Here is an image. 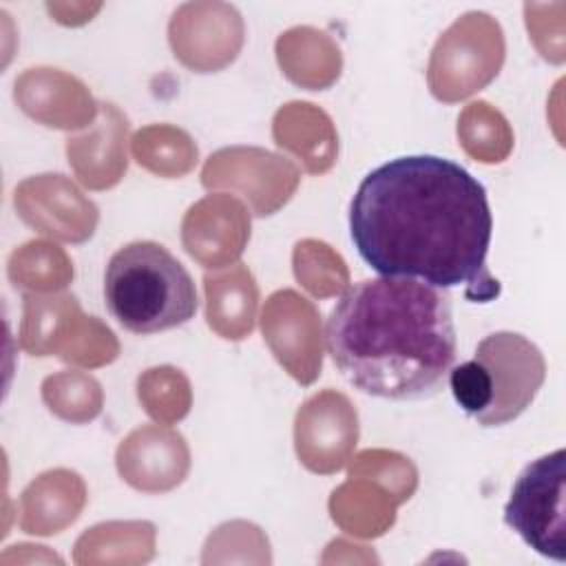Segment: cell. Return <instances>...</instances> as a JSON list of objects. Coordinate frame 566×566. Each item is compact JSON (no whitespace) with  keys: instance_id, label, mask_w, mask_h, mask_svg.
<instances>
[{"instance_id":"1","label":"cell","mask_w":566,"mask_h":566,"mask_svg":"<svg viewBox=\"0 0 566 566\" xmlns=\"http://www.w3.org/2000/svg\"><path fill=\"white\" fill-rule=\"evenodd\" d=\"M349 234L380 276L460 287L475 303L500 294L486 268L493 217L484 186L436 155L396 157L363 177L349 203Z\"/></svg>"},{"instance_id":"3","label":"cell","mask_w":566,"mask_h":566,"mask_svg":"<svg viewBox=\"0 0 566 566\" xmlns=\"http://www.w3.org/2000/svg\"><path fill=\"white\" fill-rule=\"evenodd\" d=\"M104 301L113 318L133 334L179 327L197 312L192 276L155 241H133L108 259Z\"/></svg>"},{"instance_id":"4","label":"cell","mask_w":566,"mask_h":566,"mask_svg":"<svg viewBox=\"0 0 566 566\" xmlns=\"http://www.w3.org/2000/svg\"><path fill=\"white\" fill-rule=\"evenodd\" d=\"M544 376V358L531 340L495 332L478 343L471 360L451 367L447 378L467 416L482 427H502L533 402Z\"/></svg>"},{"instance_id":"2","label":"cell","mask_w":566,"mask_h":566,"mask_svg":"<svg viewBox=\"0 0 566 566\" xmlns=\"http://www.w3.org/2000/svg\"><path fill=\"white\" fill-rule=\"evenodd\" d=\"M325 340L356 389L387 400L436 396L458 349L449 294L402 276L347 287L329 312Z\"/></svg>"},{"instance_id":"5","label":"cell","mask_w":566,"mask_h":566,"mask_svg":"<svg viewBox=\"0 0 566 566\" xmlns=\"http://www.w3.org/2000/svg\"><path fill=\"white\" fill-rule=\"evenodd\" d=\"M504 522L535 553L566 562V451L546 453L517 475Z\"/></svg>"}]
</instances>
